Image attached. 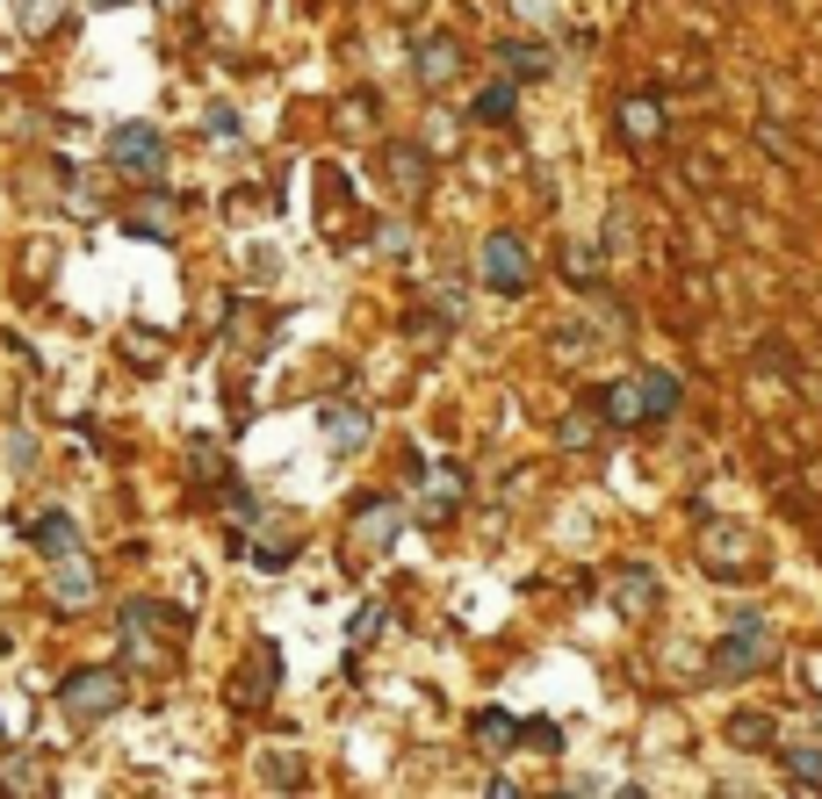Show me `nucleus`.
Instances as JSON below:
<instances>
[{
  "label": "nucleus",
  "mask_w": 822,
  "mask_h": 799,
  "mask_svg": "<svg viewBox=\"0 0 822 799\" xmlns=\"http://www.w3.org/2000/svg\"><path fill=\"white\" fill-rule=\"evenodd\" d=\"M58 706H66V713H80V720H95V713H116V706H124V684H116L109 670H80V678H66V691H58Z\"/></svg>",
  "instance_id": "1"
},
{
  "label": "nucleus",
  "mask_w": 822,
  "mask_h": 799,
  "mask_svg": "<svg viewBox=\"0 0 822 799\" xmlns=\"http://www.w3.org/2000/svg\"><path fill=\"white\" fill-rule=\"evenodd\" d=\"M527 253H520V238H491L483 245V288H498V296H527Z\"/></svg>",
  "instance_id": "2"
},
{
  "label": "nucleus",
  "mask_w": 822,
  "mask_h": 799,
  "mask_svg": "<svg viewBox=\"0 0 822 799\" xmlns=\"http://www.w3.org/2000/svg\"><path fill=\"white\" fill-rule=\"evenodd\" d=\"M109 159H116V166H130V174H151V166L166 159V137H159V130H145V122H124V130L109 137Z\"/></svg>",
  "instance_id": "3"
},
{
  "label": "nucleus",
  "mask_w": 822,
  "mask_h": 799,
  "mask_svg": "<svg viewBox=\"0 0 822 799\" xmlns=\"http://www.w3.org/2000/svg\"><path fill=\"white\" fill-rule=\"evenodd\" d=\"M765 663V627L743 620V634H728L722 649H714V678H743V670Z\"/></svg>",
  "instance_id": "4"
},
{
  "label": "nucleus",
  "mask_w": 822,
  "mask_h": 799,
  "mask_svg": "<svg viewBox=\"0 0 822 799\" xmlns=\"http://www.w3.org/2000/svg\"><path fill=\"white\" fill-rule=\"evenodd\" d=\"M29 541H37L43 555H72V548H80V526H72L66 512H43V519H29Z\"/></svg>",
  "instance_id": "5"
},
{
  "label": "nucleus",
  "mask_w": 822,
  "mask_h": 799,
  "mask_svg": "<svg viewBox=\"0 0 822 799\" xmlns=\"http://www.w3.org/2000/svg\"><path fill=\"white\" fill-rule=\"evenodd\" d=\"M325 440H332V447H361V440H369V418H361V411L354 404H325Z\"/></svg>",
  "instance_id": "6"
},
{
  "label": "nucleus",
  "mask_w": 822,
  "mask_h": 799,
  "mask_svg": "<svg viewBox=\"0 0 822 799\" xmlns=\"http://www.w3.org/2000/svg\"><path fill=\"white\" fill-rule=\"evenodd\" d=\"M454 66H462V58H454V43H440V37H425V43H419V80H425V87L454 80Z\"/></svg>",
  "instance_id": "7"
},
{
  "label": "nucleus",
  "mask_w": 822,
  "mask_h": 799,
  "mask_svg": "<svg viewBox=\"0 0 822 799\" xmlns=\"http://www.w3.org/2000/svg\"><path fill=\"white\" fill-rule=\"evenodd\" d=\"M477 742L483 749H512V742H527V728L512 713H477Z\"/></svg>",
  "instance_id": "8"
},
{
  "label": "nucleus",
  "mask_w": 822,
  "mask_h": 799,
  "mask_svg": "<svg viewBox=\"0 0 822 799\" xmlns=\"http://www.w3.org/2000/svg\"><path fill=\"white\" fill-rule=\"evenodd\" d=\"M498 58H506L512 72H527V80H541V72H548V51H535V43H498Z\"/></svg>",
  "instance_id": "9"
},
{
  "label": "nucleus",
  "mask_w": 822,
  "mask_h": 799,
  "mask_svg": "<svg viewBox=\"0 0 822 799\" xmlns=\"http://www.w3.org/2000/svg\"><path fill=\"white\" fill-rule=\"evenodd\" d=\"M672 404H678V382H672V375H649V382H643V411H649V418H664Z\"/></svg>",
  "instance_id": "10"
},
{
  "label": "nucleus",
  "mask_w": 822,
  "mask_h": 799,
  "mask_svg": "<svg viewBox=\"0 0 822 799\" xmlns=\"http://www.w3.org/2000/svg\"><path fill=\"white\" fill-rule=\"evenodd\" d=\"M58 605H87V570H80V562H66V570H58Z\"/></svg>",
  "instance_id": "11"
},
{
  "label": "nucleus",
  "mask_w": 822,
  "mask_h": 799,
  "mask_svg": "<svg viewBox=\"0 0 822 799\" xmlns=\"http://www.w3.org/2000/svg\"><path fill=\"white\" fill-rule=\"evenodd\" d=\"M361 533H398V504L369 497V504H361Z\"/></svg>",
  "instance_id": "12"
},
{
  "label": "nucleus",
  "mask_w": 822,
  "mask_h": 799,
  "mask_svg": "<svg viewBox=\"0 0 822 799\" xmlns=\"http://www.w3.org/2000/svg\"><path fill=\"white\" fill-rule=\"evenodd\" d=\"M512 101H520L512 87H491V95L477 101V116H483V122H506V116H512Z\"/></svg>",
  "instance_id": "13"
},
{
  "label": "nucleus",
  "mask_w": 822,
  "mask_h": 799,
  "mask_svg": "<svg viewBox=\"0 0 822 799\" xmlns=\"http://www.w3.org/2000/svg\"><path fill=\"white\" fill-rule=\"evenodd\" d=\"M794 778H801V786H822V757H815V749H794Z\"/></svg>",
  "instance_id": "14"
},
{
  "label": "nucleus",
  "mask_w": 822,
  "mask_h": 799,
  "mask_svg": "<svg viewBox=\"0 0 822 799\" xmlns=\"http://www.w3.org/2000/svg\"><path fill=\"white\" fill-rule=\"evenodd\" d=\"M527 742H535V749H556L562 728H556V720H535V728H527Z\"/></svg>",
  "instance_id": "15"
},
{
  "label": "nucleus",
  "mask_w": 822,
  "mask_h": 799,
  "mask_svg": "<svg viewBox=\"0 0 822 799\" xmlns=\"http://www.w3.org/2000/svg\"><path fill=\"white\" fill-rule=\"evenodd\" d=\"M606 411H614V418L628 425V418H635V396H628V389H606Z\"/></svg>",
  "instance_id": "16"
},
{
  "label": "nucleus",
  "mask_w": 822,
  "mask_h": 799,
  "mask_svg": "<svg viewBox=\"0 0 822 799\" xmlns=\"http://www.w3.org/2000/svg\"><path fill=\"white\" fill-rule=\"evenodd\" d=\"M209 137H224V145H232V137H238V116L217 109V116H209Z\"/></svg>",
  "instance_id": "17"
}]
</instances>
